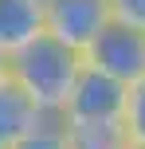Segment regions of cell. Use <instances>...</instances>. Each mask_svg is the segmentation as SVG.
Segmentation results:
<instances>
[{
  "instance_id": "obj_9",
  "label": "cell",
  "mask_w": 145,
  "mask_h": 149,
  "mask_svg": "<svg viewBox=\"0 0 145 149\" xmlns=\"http://www.w3.org/2000/svg\"><path fill=\"white\" fill-rule=\"evenodd\" d=\"M122 130L130 137V145H145V79L130 86V102H126Z\"/></svg>"
},
{
  "instance_id": "obj_11",
  "label": "cell",
  "mask_w": 145,
  "mask_h": 149,
  "mask_svg": "<svg viewBox=\"0 0 145 149\" xmlns=\"http://www.w3.org/2000/svg\"><path fill=\"white\" fill-rule=\"evenodd\" d=\"M8 82H12V74H8V59H4V55H0V90H4Z\"/></svg>"
},
{
  "instance_id": "obj_10",
  "label": "cell",
  "mask_w": 145,
  "mask_h": 149,
  "mask_svg": "<svg viewBox=\"0 0 145 149\" xmlns=\"http://www.w3.org/2000/svg\"><path fill=\"white\" fill-rule=\"evenodd\" d=\"M110 8H114V20L145 31V0H110Z\"/></svg>"
},
{
  "instance_id": "obj_6",
  "label": "cell",
  "mask_w": 145,
  "mask_h": 149,
  "mask_svg": "<svg viewBox=\"0 0 145 149\" xmlns=\"http://www.w3.org/2000/svg\"><path fill=\"white\" fill-rule=\"evenodd\" d=\"M43 118H51V114H43L16 82H8V86L0 90V145L4 149L12 141H20V137H28Z\"/></svg>"
},
{
  "instance_id": "obj_4",
  "label": "cell",
  "mask_w": 145,
  "mask_h": 149,
  "mask_svg": "<svg viewBox=\"0 0 145 149\" xmlns=\"http://www.w3.org/2000/svg\"><path fill=\"white\" fill-rule=\"evenodd\" d=\"M110 20H114L110 0H47V36L75 51H86Z\"/></svg>"
},
{
  "instance_id": "obj_5",
  "label": "cell",
  "mask_w": 145,
  "mask_h": 149,
  "mask_svg": "<svg viewBox=\"0 0 145 149\" xmlns=\"http://www.w3.org/2000/svg\"><path fill=\"white\" fill-rule=\"evenodd\" d=\"M47 36V0H0V55L12 59Z\"/></svg>"
},
{
  "instance_id": "obj_7",
  "label": "cell",
  "mask_w": 145,
  "mask_h": 149,
  "mask_svg": "<svg viewBox=\"0 0 145 149\" xmlns=\"http://www.w3.org/2000/svg\"><path fill=\"white\" fill-rule=\"evenodd\" d=\"M71 149H133L122 126H67Z\"/></svg>"
},
{
  "instance_id": "obj_12",
  "label": "cell",
  "mask_w": 145,
  "mask_h": 149,
  "mask_svg": "<svg viewBox=\"0 0 145 149\" xmlns=\"http://www.w3.org/2000/svg\"><path fill=\"white\" fill-rule=\"evenodd\" d=\"M133 149H145V145H133Z\"/></svg>"
},
{
  "instance_id": "obj_13",
  "label": "cell",
  "mask_w": 145,
  "mask_h": 149,
  "mask_svg": "<svg viewBox=\"0 0 145 149\" xmlns=\"http://www.w3.org/2000/svg\"><path fill=\"white\" fill-rule=\"evenodd\" d=\"M0 149H4V145H0Z\"/></svg>"
},
{
  "instance_id": "obj_1",
  "label": "cell",
  "mask_w": 145,
  "mask_h": 149,
  "mask_svg": "<svg viewBox=\"0 0 145 149\" xmlns=\"http://www.w3.org/2000/svg\"><path fill=\"white\" fill-rule=\"evenodd\" d=\"M83 67H86L83 51L59 43L55 36H39L35 43H28L24 51H16L12 59H8L12 82L43 114H63V106H67V98H71V90H75Z\"/></svg>"
},
{
  "instance_id": "obj_2",
  "label": "cell",
  "mask_w": 145,
  "mask_h": 149,
  "mask_svg": "<svg viewBox=\"0 0 145 149\" xmlns=\"http://www.w3.org/2000/svg\"><path fill=\"white\" fill-rule=\"evenodd\" d=\"M126 102H130V86L110 74L83 67L75 90H71L67 106L59 118L67 126H122L126 118Z\"/></svg>"
},
{
  "instance_id": "obj_8",
  "label": "cell",
  "mask_w": 145,
  "mask_h": 149,
  "mask_svg": "<svg viewBox=\"0 0 145 149\" xmlns=\"http://www.w3.org/2000/svg\"><path fill=\"white\" fill-rule=\"evenodd\" d=\"M8 149H71V137H67V122L59 118V114H51V118H43L35 130H31L28 137H20V141H12Z\"/></svg>"
},
{
  "instance_id": "obj_3",
  "label": "cell",
  "mask_w": 145,
  "mask_h": 149,
  "mask_svg": "<svg viewBox=\"0 0 145 149\" xmlns=\"http://www.w3.org/2000/svg\"><path fill=\"white\" fill-rule=\"evenodd\" d=\"M83 59H86V67L133 86V82L145 79V31L130 28L122 20H110L102 28V36L83 51Z\"/></svg>"
}]
</instances>
